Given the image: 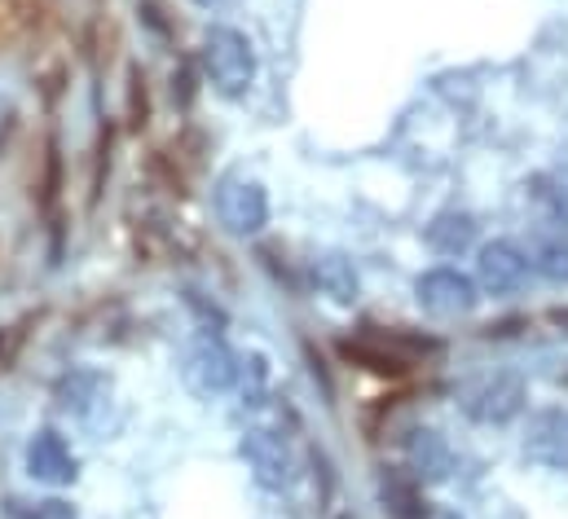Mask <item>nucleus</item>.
I'll return each instance as SVG.
<instances>
[{
	"instance_id": "nucleus-16",
	"label": "nucleus",
	"mask_w": 568,
	"mask_h": 519,
	"mask_svg": "<svg viewBox=\"0 0 568 519\" xmlns=\"http://www.w3.org/2000/svg\"><path fill=\"white\" fill-rule=\"evenodd\" d=\"M22 519H80V516H75V507H71V502H62V498H44V502L27 507Z\"/></svg>"
},
{
	"instance_id": "nucleus-10",
	"label": "nucleus",
	"mask_w": 568,
	"mask_h": 519,
	"mask_svg": "<svg viewBox=\"0 0 568 519\" xmlns=\"http://www.w3.org/2000/svg\"><path fill=\"white\" fill-rule=\"evenodd\" d=\"M476 277H480L485 291H494V295H511V291L525 286V277H529V260H525V252H520L516 243H489V247H480Z\"/></svg>"
},
{
	"instance_id": "nucleus-19",
	"label": "nucleus",
	"mask_w": 568,
	"mask_h": 519,
	"mask_svg": "<svg viewBox=\"0 0 568 519\" xmlns=\"http://www.w3.org/2000/svg\"><path fill=\"white\" fill-rule=\"evenodd\" d=\"M339 519H348V516H339Z\"/></svg>"
},
{
	"instance_id": "nucleus-5",
	"label": "nucleus",
	"mask_w": 568,
	"mask_h": 519,
	"mask_svg": "<svg viewBox=\"0 0 568 519\" xmlns=\"http://www.w3.org/2000/svg\"><path fill=\"white\" fill-rule=\"evenodd\" d=\"M58 409L80 427H102L111 409V379L98 370H71L58 384Z\"/></svg>"
},
{
	"instance_id": "nucleus-12",
	"label": "nucleus",
	"mask_w": 568,
	"mask_h": 519,
	"mask_svg": "<svg viewBox=\"0 0 568 519\" xmlns=\"http://www.w3.org/2000/svg\"><path fill=\"white\" fill-rule=\"evenodd\" d=\"M525 260L529 268H538L542 277L551 282H568V238L565 234H551V230H538L525 247Z\"/></svg>"
},
{
	"instance_id": "nucleus-8",
	"label": "nucleus",
	"mask_w": 568,
	"mask_h": 519,
	"mask_svg": "<svg viewBox=\"0 0 568 519\" xmlns=\"http://www.w3.org/2000/svg\"><path fill=\"white\" fill-rule=\"evenodd\" d=\"M27 476L40 480V485L62 489V485H71V480L80 476V462H75L71 445H67L58 431L44 427V431H36V436L27 440Z\"/></svg>"
},
{
	"instance_id": "nucleus-4",
	"label": "nucleus",
	"mask_w": 568,
	"mask_h": 519,
	"mask_svg": "<svg viewBox=\"0 0 568 519\" xmlns=\"http://www.w3.org/2000/svg\"><path fill=\"white\" fill-rule=\"evenodd\" d=\"M239 357L221 344V339H199L185 357V384L199 396H221V391L239 388Z\"/></svg>"
},
{
	"instance_id": "nucleus-18",
	"label": "nucleus",
	"mask_w": 568,
	"mask_h": 519,
	"mask_svg": "<svg viewBox=\"0 0 568 519\" xmlns=\"http://www.w3.org/2000/svg\"><path fill=\"white\" fill-rule=\"evenodd\" d=\"M440 519H458V516H440Z\"/></svg>"
},
{
	"instance_id": "nucleus-6",
	"label": "nucleus",
	"mask_w": 568,
	"mask_h": 519,
	"mask_svg": "<svg viewBox=\"0 0 568 519\" xmlns=\"http://www.w3.org/2000/svg\"><path fill=\"white\" fill-rule=\"evenodd\" d=\"M239 454H243V462L252 467V476H256V485H261V489H286V485H291V476H295L291 449H286L283 436H274V431H261V427L243 431Z\"/></svg>"
},
{
	"instance_id": "nucleus-1",
	"label": "nucleus",
	"mask_w": 568,
	"mask_h": 519,
	"mask_svg": "<svg viewBox=\"0 0 568 519\" xmlns=\"http://www.w3.org/2000/svg\"><path fill=\"white\" fill-rule=\"evenodd\" d=\"M203 71L212 80L216 93L225 98H243L256 80V53H252V40L225 22L207 27L203 35Z\"/></svg>"
},
{
	"instance_id": "nucleus-9",
	"label": "nucleus",
	"mask_w": 568,
	"mask_h": 519,
	"mask_svg": "<svg viewBox=\"0 0 568 519\" xmlns=\"http://www.w3.org/2000/svg\"><path fill=\"white\" fill-rule=\"evenodd\" d=\"M525 458L551 471H568V409H542L529 418Z\"/></svg>"
},
{
	"instance_id": "nucleus-14",
	"label": "nucleus",
	"mask_w": 568,
	"mask_h": 519,
	"mask_svg": "<svg viewBox=\"0 0 568 519\" xmlns=\"http://www.w3.org/2000/svg\"><path fill=\"white\" fill-rule=\"evenodd\" d=\"M384 507L393 511V519H424V502H419V480H406L402 471H388L379 480Z\"/></svg>"
},
{
	"instance_id": "nucleus-2",
	"label": "nucleus",
	"mask_w": 568,
	"mask_h": 519,
	"mask_svg": "<svg viewBox=\"0 0 568 519\" xmlns=\"http://www.w3.org/2000/svg\"><path fill=\"white\" fill-rule=\"evenodd\" d=\"M520 409H525V384L516 375H485L471 388H463V414L485 427H503Z\"/></svg>"
},
{
	"instance_id": "nucleus-3",
	"label": "nucleus",
	"mask_w": 568,
	"mask_h": 519,
	"mask_svg": "<svg viewBox=\"0 0 568 519\" xmlns=\"http://www.w3.org/2000/svg\"><path fill=\"white\" fill-rule=\"evenodd\" d=\"M216 212L225 221L230 234L239 238H252L270 225V194L256 185V181H243V176H230L216 194Z\"/></svg>"
},
{
	"instance_id": "nucleus-11",
	"label": "nucleus",
	"mask_w": 568,
	"mask_h": 519,
	"mask_svg": "<svg viewBox=\"0 0 568 519\" xmlns=\"http://www.w3.org/2000/svg\"><path fill=\"white\" fill-rule=\"evenodd\" d=\"M406 462H410V476H415L419 485H440V480H449V471H454V454H449L445 436L432 431V427L406 431Z\"/></svg>"
},
{
	"instance_id": "nucleus-15",
	"label": "nucleus",
	"mask_w": 568,
	"mask_h": 519,
	"mask_svg": "<svg viewBox=\"0 0 568 519\" xmlns=\"http://www.w3.org/2000/svg\"><path fill=\"white\" fill-rule=\"evenodd\" d=\"M313 277H317V286H322L335 304H353V299H357V273H353V264H348L344 256L317 260Z\"/></svg>"
},
{
	"instance_id": "nucleus-7",
	"label": "nucleus",
	"mask_w": 568,
	"mask_h": 519,
	"mask_svg": "<svg viewBox=\"0 0 568 519\" xmlns=\"http://www.w3.org/2000/svg\"><path fill=\"white\" fill-rule=\"evenodd\" d=\"M415 295L432 317H463L476 308V282L458 268H432L415 282Z\"/></svg>"
},
{
	"instance_id": "nucleus-13",
	"label": "nucleus",
	"mask_w": 568,
	"mask_h": 519,
	"mask_svg": "<svg viewBox=\"0 0 568 519\" xmlns=\"http://www.w3.org/2000/svg\"><path fill=\"white\" fill-rule=\"evenodd\" d=\"M471 238H476V225H471L467 212H440V216L427 225V243H432L436 252H445V256L467 252Z\"/></svg>"
},
{
	"instance_id": "nucleus-17",
	"label": "nucleus",
	"mask_w": 568,
	"mask_h": 519,
	"mask_svg": "<svg viewBox=\"0 0 568 519\" xmlns=\"http://www.w3.org/2000/svg\"><path fill=\"white\" fill-rule=\"evenodd\" d=\"M199 4H216V0H199Z\"/></svg>"
}]
</instances>
